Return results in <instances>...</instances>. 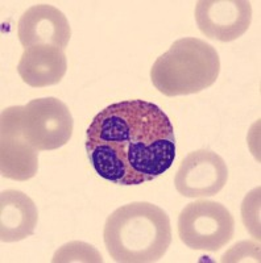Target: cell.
Listing matches in <instances>:
<instances>
[{
	"mask_svg": "<svg viewBox=\"0 0 261 263\" xmlns=\"http://www.w3.org/2000/svg\"><path fill=\"white\" fill-rule=\"evenodd\" d=\"M235 220L223 204L197 200L187 204L178 217V236L187 248L218 251L234 237Z\"/></svg>",
	"mask_w": 261,
	"mask_h": 263,
	"instance_id": "4",
	"label": "cell"
},
{
	"mask_svg": "<svg viewBox=\"0 0 261 263\" xmlns=\"http://www.w3.org/2000/svg\"><path fill=\"white\" fill-rule=\"evenodd\" d=\"M51 260L53 262H103V258L89 243L73 241L56 251Z\"/></svg>",
	"mask_w": 261,
	"mask_h": 263,
	"instance_id": "12",
	"label": "cell"
},
{
	"mask_svg": "<svg viewBox=\"0 0 261 263\" xmlns=\"http://www.w3.org/2000/svg\"><path fill=\"white\" fill-rule=\"evenodd\" d=\"M19 117L23 135L39 152L60 149L72 138L73 116L57 98L34 99L19 105Z\"/></svg>",
	"mask_w": 261,
	"mask_h": 263,
	"instance_id": "5",
	"label": "cell"
},
{
	"mask_svg": "<svg viewBox=\"0 0 261 263\" xmlns=\"http://www.w3.org/2000/svg\"><path fill=\"white\" fill-rule=\"evenodd\" d=\"M220 72V58L213 45L195 37L173 42L150 69V79L165 96L198 93L213 86Z\"/></svg>",
	"mask_w": 261,
	"mask_h": 263,
	"instance_id": "3",
	"label": "cell"
},
{
	"mask_svg": "<svg viewBox=\"0 0 261 263\" xmlns=\"http://www.w3.org/2000/svg\"><path fill=\"white\" fill-rule=\"evenodd\" d=\"M67 70L66 55L62 49L53 45L27 48L21 54L18 72L30 87L54 86L63 79Z\"/></svg>",
	"mask_w": 261,
	"mask_h": 263,
	"instance_id": "10",
	"label": "cell"
},
{
	"mask_svg": "<svg viewBox=\"0 0 261 263\" xmlns=\"http://www.w3.org/2000/svg\"><path fill=\"white\" fill-rule=\"evenodd\" d=\"M195 21L208 39L235 41L248 30L252 7L247 0H201L195 7Z\"/></svg>",
	"mask_w": 261,
	"mask_h": 263,
	"instance_id": "8",
	"label": "cell"
},
{
	"mask_svg": "<svg viewBox=\"0 0 261 263\" xmlns=\"http://www.w3.org/2000/svg\"><path fill=\"white\" fill-rule=\"evenodd\" d=\"M228 180L224 159L207 149L190 153L180 164L174 184L186 197H208L219 194Z\"/></svg>",
	"mask_w": 261,
	"mask_h": 263,
	"instance_id": "6",
	"label": "cell"
},
{
	"mask_svg": "<svg viewBox=\"0 0 261 263\" xmlns=\"http://www.w3.org/2000/svg\"><path fill=\"white\" fill-rule=\"evenodd\" d=\"M39 221L37 206L28 195L6 190L0 195V239L19 242L34 233Z\"/></svg>",
	"mask_w": 261,
	"mask_h": 263,
	"instance_id": "11",
	"label": "cell"
},
{
	"mask_svg": "<svg viewBox=\"0 0 261 263\" xmlns=\"http://www.w3.org/2000/svg\"><path fill=\"white\" fill-rule=\"evenodd\" d=\"M103 238L115 262H157L171 243L170 218L152 203L127 204L108 216Z\"/></svg>",
	"mask_w": 261,
	"mask_h": 263,
	"instance_id": "2",
	"label": "cell"
},
{
	"mask_svg": "<svg viewBox=\"0 0 261 263\" xmlns=\"http://www.w3.org/2000/svg\"><path fill=\"white\" fill-rule=\"evenodd\" d=\"M87 156L103 179L121 185L150 182L176 159V136L159 105L127 100L106 107L86 132Z\"/></svg>",
	"mask_w": 261,
	"mask_h": 263,
	"instance_id": "1",
	"label": "cell"
},
{
	"mask_svg": "<svg viewBox=\"0 0 261 263\" xmlns=\"http://www.w3.org/2000/svg\"><path fill=\"white\" fill-rule=\"evenodd\" d=\"M39 171V150L24 137L20 128L19 105L2 112L0 173L8 179L24 182Z\"/></svg>",
	"mask_w": 261,
	"mask_h": 263,
	"instance_id": "7",
	"label": "cell"
},
{
	"mask_svg": "<svg viewBox=\"0 0 261 263\" xmlns=\"http://www.w3.org/2000/svg\"><path fill=\"white\" fill-rule=\"evenodd\" d=\"M18 36L25 49L53 45L63 50L70 41L72 29L60 9L50 4H37L28 8L20 17Z\"/></svg>",
	"mask_w": 261,
	"mask_h": 263,
	"instance_id": "9",
	"label": "cell"
}]
</instances>
